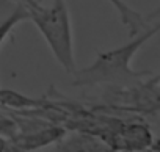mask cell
Returning <instances> with one entry per match:
<instances>
[{
    "label": "cell",
    "instance_id": "9",
    "mask_svg": "<svg viewBox=\"0 0 160 152\" xmlns=\"http://www.w3.org/2000/svg\"><path fill=\"white\" fill-rule=\"evenodd\" d=\"M3 150H10V141L0 135V152H3Z\"/></svg>",
    "mask_w": 160,
    "mask_h": 152
},
{
    "label": "cell",
    "instance_id": "10",
    "mask_svg": "<svg viewBox=\"0 0 160 152\" xmlns=\"http://www.w3.org/2000/svg\"><path fill=\"white\" fill-rule=\"evenodd\" d=\"M154 147H155V149H160V141H158V143H157V146H154Z\"/></svg>",
    "mask_w": 160,
    "mask_h": 152
},
{
    "label": "cell",
    "instance_id": "11",
    "mask_svg": "<svg viewBox=\"0 0 160 152\" xmlns=\"http://www.w3.org/2000/svg\"><path fill=\"white\" fill-rule=\"evenodd\" d=\"M155 14H160V10H158V11H155V13H154V16H155Z\"/></svg>",
    "mask_w": 160,
    "mask_h": 152
},
{
    "label": "cell",
    "instance_id": "2",
    "mask_svg": "<svg viewBox=\"0 0 160 152\" xmlns=\"http://www.w3.org/2000/svg\"><path fill=\"white\" fill-rule=\"evenodd\" d=\"M30 21L36 25L58 64L68 72L75 71L74 35L71 16L64 0H53L50 7H36L30 10Z\"/></svg>",
    "mask_w": 160,
    "mask_h": 152
},
{
    "label": "cell",
    "instance_id": "1",
    "mask_svg": "<svg viewBox=\"0 0 160 152\" xmlns=\"http://www.w3.org/2000/svg\"><path fill=\"white\" fill-rule=\"evenodd\" d=\"M158 32H160V21L151 28H144L138 35L132 36L129 42L116 49L101 52L90 66L75 69L72 72L74 75L72 86H82V88H91V86H101V85L126 86L133 82H138V79L144 77L149 72L133 71L130 66L132 58Z\"/></svg>",
    "mask_w": 160,
    "mask_h": 152
},
{
    "label": "cell",
    "instance_id": "6",
    "mask_svg": "<svg viewBox=\"0 0 160 152\" xmlns=\"http://www.w3.org/2000/svg\"><path fill=\"white\" fill-rule=\"evenodd\" d=\"M25 21H30V10L27 7L21 5V3H16L14 11L2 24H0V47H2L3 42L10 38V35L13 33V30L19 24H22Z\"/></svg>",
    "mask_w": 160,
    "mask_h": 152
},
{
    "label": "cell",
    "instance_id": "4",
    "mask_svg": "<svg viewBox=\"0 0 160 152\" xmlns=\"http://www.w3.org/2000/svg\"><path fill=\"white\" fill-rule=\"evenodd\" d=\"M119 136H121V141L118 144H122L124 149H130V150L148 149L152 144L151 130L143 124H129L122 127V130L119 132Z\"/></svg>",
    "mask_w": 160,
    "mask_h": 152
},
{
    "label": "cell",
    "instance_id": "8",
    "mask_svg": "<svg viewBox=\"0 0 160 152\" xmlns=\"http://www.w3.org/2000/svg\"><path fill=\"white\" fill-rule=\"evenodd\" d=\"M16 3H21V5H24V7H27L28 10H32V8H36V7H39L41 3H39V0H14Z\"/></svg>",
    "mask_w": 160,
    "mask_h": 152
},
{
    "label": "cell",
    "instance_id": "5",
    "mask_svg": "<svg viewBox=\"0 0 160 152\" xmlns=\"http://www.w3.org/2000/svg\"><path fill=\"white\" fill-rule=\"evenodd\" d=\"M108 2L118 11V14L121 17V22L129 28V35L130 36L138 35L144 28V17L138 11L132 10L126 2H122V0H108Z\"/></svg>",
    "mask_w": 160,
    "mask_h": 152
},
{
    "label": "cell",
    "instance_id": "3",
    "mask_svg": "<svg viewBox=\"0 0 160 152\" xmlns=\"http://www.w3.org/2000/svg\"><path fill=\"white\" fill-rule=\"evenodd\" d=\"M68 135L66 129L61 125H41L28 132H19L10 138V150H39L46 146L57 144Z\"/></svg>",
    "mask_w": 160,
    "mask_h": 152
},
{
    "label": "cell",
    "instance_id": "7",
    "mask_svg": "<svg viewBox=\"0 0 160 152\" xmlns=\"http://www.w3.org/2000/svg\"><path fill=\"white\" fill-rule=\"evenodd\" d=\"M58 150H98V149H104L102 146H99L101 143L93 140L91 136H83L78 135L75 138L71 140H60L58 143Z\"/></svg>",
    "mask_w": 160,
    "mask_h": 152
}]
</instances>
